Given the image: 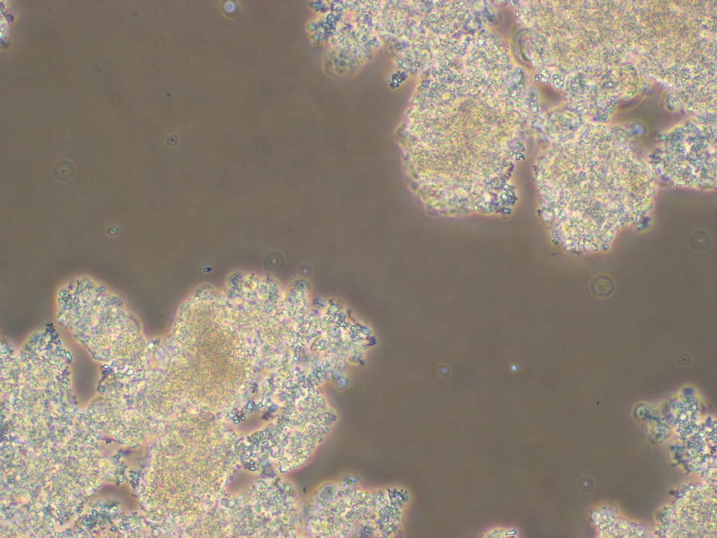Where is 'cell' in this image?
Here are the masks:
<instances>
[{
  "instance_id": "6da1fadb",
  "label": "cell",
  "mask_w": 717,
  "mask_h": 538,
  "mask_svg": "<svg viewBox=\"0 0 717 538\" xmlns=\"http://www.w3.org/2000/svg\"><path fill=\"white\" fill-rule=\"evenodd\" d=\"M585 146L553 174V186L562 240L589 253L645 219L657 188L654 172L628 151Z\"/></svg>"
}]
</instances>
